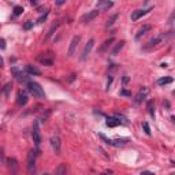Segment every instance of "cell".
<instances>
[{
  "mask_svg": "<svg viewBox=\"0 0 175 175\" xmlns=\"http://www.w3.org/2000/svg\"><path fill=\"white\" fill-rule=\"evenodd\" d=\"M112 6H113V3H112V1H110V0H100V1H97V3H96V10H99V11H107V10H110Z\"/></svg>",
  "mask_w": 175,
  "mask_h": 175,
  "instance_id": "obj_10",
  "label": "cell"
},
{
  "mask_svg": "<svg viewBox=\"0 0 175 175\" xmlns=\"http://www.w3.org/2000/svg\"><path fill=\"white\" fill-rule=\"evenodd\" d=\"M66 172H67L66 164H59L56 168V175H66Z\"/></svg>",
  "mask_w": 175,
  "mask_h": 175,
  "instance_id": "obj_23",
  "label": "cell"
},
{
  "mask_svg": "<svg viewBox=\"0 0 175 175\" xmlns=\"http://www.w3.org/2000/svg\"><path fill=\"white\" fill-rule=\"evenodd\" d=\"M105 125H107L108 127H116V126H119V125H122V123H120V120H118L115 116H111V118H108L107 119Z\"/></svg>",
  "mask_w": 175,
  "mask_h": 175,
  "instance_id": "obj_20",
  "label": "cell"
},
{
  "mask_svg": "<svg viewBox=\"0 0 175 175\" xmlns=\"http://www.w3.org/2000/svg\"><path fill=\"white\" fill-rule=\"evenodd\" d=\"M149 11H152V8H142V10L133 11V13H131V21H138L139 18H142L144 15H146Z\"/></svg>",
  "mask_w": 175,
  "mask_h": 175,
  "instance_id": "obj_11",
  "label": "cell"
},
{
  "mask_svg": "<svg viewBox=\"0 0 175 175\" xmlns=\"http://www.w3.org/2000/svg\"><path fill=\"white\" fill-rule=\"evenodd\" d=\"M171 82H172V78L171 77H164V78H160L159 81H157V84H159L160 86H163V85L171 84Z\"/></svg>",
  "mask_w": 175,
  "mask_h": 175,
  "instance_id": "obj_24",
  "label": "cell"
},
{
  "mask_svg": "<svg viewBox=\"0 0 175 175\" xmlns=\"http://www.w3.org/2000/svg\"><path fill=\"white\" fill-rule=\"evenodd\" d=\"M37 60L44 66H52L53 65V55H52L51 52H48V53H41V55L37 58Z\"/></svg>",
  "mask_w": 175,
  "mask_h": 175,
  "instance_id": "obj_6",
  "label": "cell"
},
{
  "mask_svg": "<svg viewBox=\"0 0 175 175\" xmlns=\"http://www.w3.org/2000/svg\"><path fill=\"white\" fill-rule=\"evenodd\" d=\"M0 48L1 49L6 48V41H4V40H0Z\"/></svg>",
  "mask_w": 175,
  "mask_h": 175,
  "instance_id": "obj_35",
  "label": "cell"
},
{
  "mask_svg": "<svg viewBox=\"0 0 175 175\" xmlns=\"http://www.w3.org/2000/svg\"><path fill=\"white\" fill-rule=\"evenodd\" d=\"M168 36H170V33H160L159 36L153 37V39H151L149 41L146 42L145 45L142 47V49L144 51H149V49H153V48H156V47H159L160 44H163V42L167 40Z\"/></svg>",
  "mask_w": 175,
  "mask_h": 175,
  "instance_id": "obj_1",
  "label": "cell"
},
{
  "mask_svg": "<svg viewBox=\"0 0 175 175\" xmlns=\"http://www.w3.org/2000/svg\"><path fill=\"white\" fill-rule=\"evenodd\" d=\"M118 18H119V14H115V15H112L110 18V19L107 21V23H105V26H107V27H110V26H112L113 23H115V21L118 19Z\"/></svg>",
  "mask_w": 175,
  "mask_h": 175,
  "instance_id": "obj_25",
  "label": "cell"
},
{
  "mask_svg": "<svg viewBox=\"0 0 175 175\" xmlns=\"http://www.w3.org/2000/svg\"><path fill=\"white\" fill-rule=\"evenodd\" d=\"M7 163H8V167L11 168V171H13L14 174H16V171H18V162H16V159L10 157V159L7 160Z\"/></svg>",
  "mask_w": 175,
  "mask_h": 175,
  "instance_id": "obj_18",
  "label": "cell"
},
{
  "mask_svg": "<svg viewBox=\"0 0 175 175\" xmlns=\"http://www.w3.org/2000/svg\"><path fill=\"white\" fill-rule=\"evenodd\" d=\"M103 175H107V174H103Z\"/></svg>",
  "mask_w": 175,
  "mask_h": 175,
  "instance_id": "obj_41",
  "label": "cell"
},
{
  "mask_svg": "<svg viewBox=\"0 0 175 175\" xmlns=\"http://www.w3.org/2000/svg\"><path fill=\"white\" fill-rule=\"evenodd\" d=\"M99 13H100V11L96 10V8H94V10H92V11H88L86 14H84V15L81 16V22H82V23L90 22V21H93L94 18L99 15Z\"/></svg>",
  "mask_w": 175,
  "mask_h": 175,
  "instance_id": "obj_8",
  "label": "cell"
},
{
  "mask_svg": "<svg viewBox=\"0 0 175 175\" xmlns=\"http://www.w3.org/2000/svg\"><path fill=\"white\" fill-rule=\"evenodd\" d=\"M51 145H52V148H53V151H55L56 155H60L62 142H60V138H59L58 136H55V137H52V138H51Z\"/></svg>",
  "mask_w": 175,
  "mask_h": 175,
  "instance_id": "obj_13",
  "label": "cell"
},
{
  "mask_svg": "<svg viewBox=\"0 0 175 175\" xmlns=\"http://www.w3.org/2000/svg\"><path fill=\"white\" fill-rule=\"evenodd\" d=\"M99 137H100V138L103 139V141H105V142H107L108 145H111V142H112V139H110L108 137H105V136H104V134H99Z\"/></svg>",
  "mask_w": 175,
  "mask_h": 175,
  "instance_id": "obj_31",
  "label": "cell"
},
{
  "mask_svg": "<svg viewBox=\"0 0 175 175\" xmlns=\"http://www.w3.org/2000/svg\"><path fill=\"white\" fill-rule=\"evenodd\" d=\"M123 45H125V41H119V42L116 44V45H115V48L112 49V52H111V53H112L113 56H115V55H118V53L120 52V49L123 48Z\"/></svg>",
  "mask_w": 175,
  "mask_h": 175,
  "instance_id": "obj_22",
  "label": "cell"
},
{
  "mask_svg": "<svg viewBox=\"0 0 175 175\" xmlns=\"http://www.w3.org/2000/svg\"><path fill=\"white\" fill-rule=\"evenodd\" d=\"M60 25H62V22H56L55 25H52V27H51V29H49V32H48V34H47L45 40L51 39V37L53 36V34H55V32H56V30H58V27H59V26H60Z\"/></svg>",
  "mask_w": 175,
  "mask_h": 175,
  "instance_id": "obj_21",
  "label": "cell"
},
{
  "mask_svg": "<svg viewBox=\"0 0 175 175\" xmlns=\"http://www.w3.org/2000/svg\"><path fill=\"white\" fill-rule=\"evenodd\" d=\"M27 101H29V99H27L26 92H22V90L18 92V94H16V103L19 104V105H25Z\"/></svg>",
  "mask_w": 175,
  "mask_h": 175,
  "instance_id": "obj_15",
  "label": "cell"
},
{
  "mask_svg": "<svg viewBox=\"0 0 175 175\" xmlns=\"http://www.w3.org/2000/svg\"><path fill=\"white\" fill-rule=\"evenodd\" d=\"M36 155L34 151H30L27 153V174L36 175Z\"/></svg>",
  "mask_w": 175,
  "mask_h": 175,
  "instance_id": "obj_3",
  "label": "cell"
},
{
  "mask_svg": "<svg viewBox=\"0 0 175 175\" xmlns=\"http://www.w3.org/2000/svg\"><path fill=\"white\" fill-rule=\"evenodd\" d=\"M120 94H122V96H126V97H130V96H131V93H130L129 90H120Z\"/></svg>",
  "mask_w": 175,
  "mask_h": 175,
  "instance_id": "obj_32",
  "label": "cell"
},
{
  "mask_svg": "<svg viewBox=\"0 0 175 175\" xmlns=\"http://www.w3.org/2000/svg\"><path fill=\"white\" fill-rule=\"evenodd\" d=\"M112 79H113V78H112V75H110V77H108V79H107V90L110 89V85L112 84Z\"/></svg>",
  "mask_w": 175,
  "mask_h": 175,
  "instance_id": "obj_33",
  "label": "cell"
},
{
  "mask_svg": "<svg viewBox=\"0 0 175 175\" xmlns=\"http://www.w3.org/2000/svg\"><path fill=\"white\" fill-rule=\"evenodd\" d=\"M10 86H11L10 84H7L6 88H4V93H6V96H8V89H10Z\"/></svg>",
  "mask_w": 175,
  "mask_h": 175,
  "instance_id": "obj_34",
  "label": "cell"
},
{
  "mask_svg": "<svg viewBox=\"0 0 175 175\" xmlns=\"http://www.w3.org/2000/svg\"><path fill=\"white\" fill-rule=\"evenodd\" d=\"M4 65V62H3V58H1V55H0V67Z\"/></svg>",
  "mask_w": 175,
  "mask_h": 175,
  "instance_id": "obj_39",
  "label": "cell"
},
{
  "mask_svg": "<svg viewBox=\"0 0 175 175\" xmlns=\"http://www.w3.org/2000/svg\"><path fill=\"white\" fill-rule=\"evenodd\" d=\"M25 71H26V74H30V75H40L41 74V71H40L39 68H37L36 66H32V65H26Z\"/></svg>",
  "mask_w": 175,
  "mask_h": 175,
  "instance_id": "obj_17",
  "label": "cell"
},
{
  "mask_svg": "<svg viewBox=\"0 0 175 175\" xmlns=\"http://www.w3.org/2000/svg\"><path fill=\"white\" fill-rule=\"evenodd\" d=\"M32 27H33V22H32V21H26L25 25H23V29H25V30H30Z\"/></svg>",
  "mask_w": 175,
  "mask_h": 175,
  "instance_id": "obj_29",
  "label": "cell"
},
{
  "mask_svg": "<svg viewBox=\"0 0 175 175\" xmlns=\"http://www.w3.org/2000/svg\"><path fill=\"white\" fill-rule=\"evenodd\" d=\"M115 41V39H113V37H111V39H108V40H105V41L103 42V45L100 47V49H99L97 51V53H104V52H107L108 51V48H110L111 45H112V42Z\"/></svg>",
  "mask_w": 175,
  "mask_h": 175,
  "instance_id": "obj_14",
  "label": "cell"
},
{
  "mask_svg": "<svg viewBox=\"0 0 175 175\" xmlns=\"http://www.w3.org/2000/svg\"><path fill=\"white\" fill-rule=\"evenodd\" d=\"M44 175H51V174H44Z\"/></svg>",
  "mask_w": 175,
  "mask_h": 175,
  "instance_id": "obj_40",
  "label": "cell"
},
{
  "mask_svg": "<svg viewBox=\"0 0 175 175\" xmlns=\"http://www.w3.org/2000/svg\"><path fill=\"white\" fill-rule=\"evenodd\" d=\"M32 137H33V142L36 145V148L39 149L40 144H41V133H40V127H39V122H34L32 129Z\"/></svg>",
  "mask_w": 175,
  "mask_h": 175,
  "instance_id": "obj_5",
  "label": "cell"
},
{
  "mask_svg": "<svg viewBox=\"0 0 175 175\" xmlns=\"http://www.w3.org/2000/svg\"><path fill=\"white\" fill-rule=\"evenodd\" d=\"M127 142H129V139H127V138H116V139H112L111 145H112V146H116V148H119V146L126 145Z\"/></svg>",
  "mask_w": 175,
  "mask_h": 175,
  "instance_id": "obj_19",
  "label": "cell"
},
{
  "mask_svg": "<svg viewBox=\"0 0 175 175\" xmlns=\"http://www.w3.org/2000/svg\"><path fill=\"white\" fill-rule=\"evenodd\" d=\"M22 13H23V8H22V7H19V6H15V7H14V15H15V16L21 15Z\"/></svg>",
  "mask_w": 175,
  "mask_h": 175,
  "instance_id": "obj_27",
  "label": "cell"
},
{
  "mask_svg": "<svg viewBox=\"0 0 175 175\" xmlns=\"http://www.w3.org/2000/svg\"><path fill=\"white\" fill-rule=\"evenodd\" d=\"M27 85V90H29V93L32 94L33 97L36 99H45V93H44V89L41 88V85L37 84V82L34 81H30Z\"/></svg>",
  "mask_w": 175,
  "mask_h": 175,
  "instance_id": "obj_2",
  "label": "cell"
},
{
  "mask_svg": "<svg viewBox=\"0 0 175 175\" xmlns=\"http://www.w3.org/2000/svg\"><path fill=\"white\" fill-rule=\"evenodd\" d=\"M66 1L65 0H58V1H56V4H58V6H62V4H65Z\"/></svg>",
  "mask_w": 175,
  "mask_h": 175,
  "instance_id": "obj_38",
  "label": "cell"
},
{
  "mask_svg": "<svg viewBox=\"0 0 175 175\" xmlns=\"http://www.w3.org/2000/svg\"><path fill=\"white\" fill-rule=\"evenodd\" d=\"M11 73H13V75H14V77H15L19 82H23V84H29V82H30V81H29V77H27V74H26V73H22L19 68L15 67V66H13V67H11Z\"/></svg>",
  "mask_w": 175,
  "mask_h": 175,
  "instance_id": "obj_4",
  "label": "cell"
},
{
  "mask_svg": "<svg viewBox=\"0 0 175 175\" xmlns=\"http://www.w3.org/2000/svg\"><path fill=\"white\" fill-rule=\"evenodd\" d=\"M148 111H149L151 113V116L155 118V104H153V101H148Z\"/></svg>",
  "mask_w": 175,
  "mask_h": 175,
  "instance_id": "obj_26",
  "label": "cell"
},
{
  "mask_svg": "<svg viewBox=\"0 0 175 175\" xmlns=\"http://www.w3.org/2000/svg\"><path fill=\"white\" fill-rule=\"evenodd\" d=\"M79 41H81V37L79 36H74L71 40V42H70V48H68V56H73L74 55L75 49H77L78 44H79Z\"/></svg>",
  "mask_w": 175,
  "mask_h": 175,
  "instance_id": "obj_12",
  "label": "cell"
},
{
  "mask_svg": "<svg viewBox=\"0 0 175 175\" xmlns=\"http://www.w3.org/2000/svg\"><path fill=\"white\" fill-rule=\"evenodd\" d=\"M93 45H94V40L90 39L89 41H88L86 45H85L84 51H82V53H81V60H86L88 56H89V53H90V51L93 49Z\"/></svg>",
  "mask_w": 175,
  "mask_h": 175,
  "instance_id": "obj_9",
  "label": "cell"
},
{
  "mask_svg": "<svg viewBox=\"0 0 175 175\" xmlns=\"http://www.w3.org/2000/svg\"><path fill=\"white\" fill-rule=\"evenodd\" d=\"M148 93H149V88H146V86L141 88V89L138 90V93L136 94V97H134V103H136V104H141L144 100H145L146 96H148Z\"/></svg>",
  "mask_w": 175,
  "mask_h": 175,
  "instance_id": "obj_7",
  "label": "cell"
},
{
  "mask_svg": "<svg viewBox=\"0 0 175 175\" xmlns=\"http://www.w3.org/2000/svg\"><path fill=\"white\" fill-rule=\"evenodd\" d=\"M129 79H130V78L127 77V75H125V77H123V79H122V82H123V85H126L127 82H129Z\"/></svg>",
  "mask_w": 175,
  "mask_h": 175,
  "instance_id": "obj_36",
  "label": "cell"
},
{
  "mask_svg": "<svg viewBox=\"0 0 175 175\" xmlns=\"http://www.w3.org/2000/svg\"><path fill=\"white\" fill-rule=\"evenodd\" d=\"M142 127H144V131H145V134L151 136V127H149V125L146 123V122H144V123H142Z\"/></svg>",
  "mask_w": 175,
  "mask_h": 175,
  "instance_id": "obj_28",
  "label": "cell"
},
{
  "mask_svg": "<svg viewBox=\"0 0 175 175\" xmlns=\"http://www.w3.org/2000/svg\"><path fill=\"white\" fill-rule=\"evenodd\" d=\"M141 175H155L153 172H151V171H142L141 172Z\"/></svg>",
  "mask_w": 175,
  "mask_h": 175,
  "instance_id": "obj_37",
  "label": "cell"
},
{
  "mask_svg": "<svg viewBox=\"0 0 175 175\" xmlns=\"http://www.w3.org/2000/svg\"><path fill=\"white\" fill-rule=\"evenodd\" d=\"M151 29H152V26H151V25H144L142 27H139L138 32H137V34H136V40H139L142 36H145V34L149 32Z\"/></svg>",
  "mask_w": 175,
  "mask_h": 175,
  "instance_id": "obj_16",
  "label": "cell"
},
{
  "mask_svg": "<svg viewBox=\"0 0 175 175\" xmlns=\"http://www.w3.org/2000/svg\"><path fill=\"white\" fill-rule=\"evenodd\" d=\"M48 14H49V11H45V13H44V15H41V16L39 18L37 23H42V22H44V21L47 19V16H48Z\"/></svg>",
  "mask_w": 175,
  "mask_h": 175,
  "instance_id": "obj_30",
  "label": "cell"
}]
</instances>
